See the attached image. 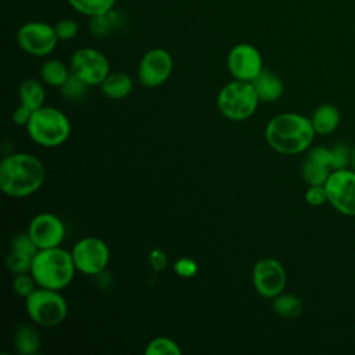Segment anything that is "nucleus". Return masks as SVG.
Returning a JSON list of instances; mask_svg holds the SVG:
<instances>
[{
  "mask_svg": "<svg viewBox=\"0 0 355 355\" xmlns=\"http://www.w3.org/2000/svg\"><path fill=\"white\" fill-rule=\"evenodd\" d=\"M351 148L345 143H336L333 147H330L331 151V169H344L349 168L351 162Z\"/></svg>",
  "mask_w": 355,
  "mask_h": 355,
  "instance_id": "cd10ccee",
  "label": "nucleus"
},
{
  "mask_svg": "<svg viewBox=\"0 0 355 355\" xmlns=\"http://www.w3.org/2000/svg\"><path fill=\"white\" fill-rule=\"evenodd\" d=\"M11 250L14 251H18V252H22L25 255H29V257H35L36 252L39 251L37 245L35 244V241L32 240V237L29 236V233H18L12 241H11Z\"/></svg>",
  "mask_w": 355,
  "mask_h": 355,
  "instance_id": "c756f323",
  "label": "nucleus"
},
{
  "mask_svg": "<svg viewBox=\"0 0 355 355\" xmlns=\"http://www.w3.org/2000/svg\"><path fill=\"white\" fill-rule=\"evenodd\" d=\"M305 202L312 207H320L327 202V193L324 184H315L308 186L305 194H304Z\"/></svg>",
  "mask_w": 355,
  "mask_h": 355,
  "instance_id": "2f4dec72",
  "label": "nucleus"
},
{
  "mask_svg": "<svg viewBox=\"0 0 355 355\" xmlns=\"http://www.w3.org/2000/svg\"><path fill=\"white\" fill-rule=\"evenodd\" d=\"M252 284L255 291L268 300L284 291L287 284L286 269L275 258H262L252 268Z\"/></svg>",
  "mask_w": 355,
  "mask_h": 355,
  "instance_id": "9b49d317",
  "label": "nucleus"
},
{
  "mask_svg": "<svg viewBox=\"0 0 355 355\" xmlns=\"http://www.w3.org/2000/svg\"><path fill=\"white\" fill-rule=\"evenodd\" d=\"M69 68L73 75L80 78L89 86H98L111 72L108 58L97 49L80 47L75 50L69 60Z\"/></svg>",
  "mask_w": 355,
  "mask_h": 355,
  "instance_id": "1a4fd4ad",
  "label": "nucleus"
},
{
  "mask_svg": "<svg viewBox=\"0 0 355 355\" xmlns=\"http://www.w3.org/2000/svg\"><path fill=\"white\" fill-rule=\"evenodd\" d=\"M144 354L146 355H180L182 349L179 344L169 337H155L147 344Z\"/></svg>",
  "mask_w": 355,
  "mask_h": 355,
  "instance_id": "393cba45",
  "label": "nucleus"
},
{
  "mask_svg": "<svg viewBox=\"0 0 355 355\" xmlns=\"http://www.w3.org/2000/svg\"><path fill=\"white\" fill-rule=\"evenodd\" d=\"M37 288V284L33 279V276L28 272V273H19L15 275L14 280H12V290L14 293L21 297V298H26L28 295H31L35 290Z\"/></svg>",
  "mask_w": 355,
  "mask_h": 355,
  "instance_id": "c85d7f7f",
  "label": "nucleus"
},
{
  "mask_svg": "<svg viewBox=\"0 0 355 355\" xmlns=\"http://www.w3.org/2000/svg\"><path fill=\"white\" fill-rule=\"evenodd\" d=\"M19 104L31 108L32 111L43 107L46 92L37 79H26L18 89Z\"/></svg>",
  "mask_w": 355,
  "mask_h": 355,
  "instance_id": "6ab92c4d",
  "label": "nucleus"
},
{
  "mask_svg": "<svg viewBox=\"0 0 355 355\" xmlns=\"http://www.w3.org/2000/svg\"><path fill=\"white\" fill-rule=\"evenodd\" d=\"M148 261H150V265L153 266V269L155 272H161L166 268L168 265V258H166V254L159 250V248H155L150 252V257H148Z\"/></svg>",
  "mask_w": 355,
  "mask_h": 355,
  "instance_id": "72a5a7b5",
  "label": "nucleus"
},
{
  "mask_svg": "<svg viewBox=\"0 0 355 355\" xmlns=\"http://www.w3.org/2000/svg\"><path fill=\"white\" fill-rule=\"evenodd\" d=\"M46 179L43 162L29 153H14L0 162V189L11 198L36 193Z\"/></svg>",
  "mask_w": 355,
  "mask_h": 355,
  "instance_id": "f257e3e1",
  "label": "nucleus"
},
{
  "mask_svg": "<svg viewBox=\"0 0 355 355\" xmlns=\"http://www.w3.org/2000/svg\"><path fill=\"white\" fill-rule=\"evenodd\" d=\"M25 309L29 319L43 327L61 324L68 315L67 300L58 290L37 287L25 298Z\"/></svg>",
  "mask_w": 355,
  "mask_h": 355,
  "instance_id": "423d86ee",
  "label": "nucleus"
},
{
  "mask_svg": "<svg viewBox=\"0 0 355 355\" xmlns=\"http://www.w3.org/2000/svg\"><path fill=\"white\" fill-rule=\"evenodd\" d=\"M226 65L234 79L252 82L262 71L263 61L259 50L250 43L233 46L227 54Z\"/></svg>",
  "mask_w": 355,
  "mask_h": 355,
  "instance_id": "ddd939ff",
  "label": "nucleus"
},
{
  "mask_svg": "<svg viewBox=\"0 0 355 355\" xmlns=\"http://www.w3.org/2000/svg\"><path fill=\"white\" fill-rule=\"evenodd\" d=\"M259 101L252 82L233 79L218 93L216 105L225 118L239 122L252 116Z\"/></svg>",
  "mask_w": 355,
  "mask_h": 355,
  "instance_id": "39448f33",
  "label": "nucleus"
},
{
  "mask_svg": "<svg viewBox=\"0 0 355 355\" xmlns=\"http://www.w3.org/2000/svg\"><path fill=\"white\" fill-rule=\"evenodd\" d=\"M28 135L33 143L42 147H58L71 135L69 118L58 108L43 105L33 111L26 125Z\"/></svg>",
  "mask_w": 355,
  "mask_h": 355,
  "instance_id": "20e7f679",
  "label": "nucleus"
},
{
  "mask_svg": "<svg viewBox=\"0 0 355 355\" xmlns=\"http://www.w3.org/2000/svg\"><path fill=\"white\" fill-rule=\"evenodd\" d=\"M105 97L111 100H122L128 97L133 89V80L126 72H110L100 85Z\"/></svg>",
  "mask_w": 355,
  "mask_h": 355,
  "instance_id": "f3484780",
  "label": "nucleus"
},
{
  "mask_svg": "<svg viewBox=\"0 0 355 355\" xmlns=\"http://www.w3.org/2000/svg\"><path fill=\"white\" fill-rule=\"evenodd\" d=\"M252 85L261 101L273 103L283 96L284 85L282 79L270 71H262L254 80Z\"/></svg>",
  "mask_w": 355,
  "mask_h": 355,
  "instance_id": "2eb2a0df",
  "label": "nucleus"
},
{
  "mask_svg": "<svg viewBox=\"0 0 355 355\" xmlns=\"http://www.w3.org/2000/svg\"><path fill=\"white\" fill-rule=\"evenodd\" d=\"M327 202L344 216H355V172L351 168L331 171L326 183Z\"/></svg>",
  "mask_w": 355,
  "mask_h": 355,
  "instance_id": "6e6552de",
  "label": "nucleus"
},
{
  "mask_svg": "<svg viewBox=\"0 0 355 355\" xmlns=\"http://www.w3.org/2000/svg\"><path fill=\"white\" fill-rule=\"evenodd\" d=\"M349 168L355 172V146L351 148V162H349Z\"/></svg>",
  "mask_w": 355,
  "mask_h": 355,
  "instance_id": "c9c22d12",
  "label": "nucleus"
},
{
  "mask_svg": "<svg viewBox=\"0 0 355 355\" xmlns=\"http://www.w3.org/2000/svg\"><path fill=\"white\" fill-rule=\"evenodd\" d=\"M315 136L311 118L298 112L279 114L265 128L269 147L284 155H295L309 150Z\"/></svg>",
  "mask_w": 355,
  "mask_h": 355,
  "instance_id": "f03ea898",
  "label": "nucleus"
},
{
  "mask_svg": "<svg viewBox=\"0 0 355 355\" xmlns=\"http://www.w3.org/2000/svg\"><path fill=\"white\" fill-rule=\"evenodd\" d=\"M54 29H55V33H57L58 39L65 42V40H72L78 35L79 25L72 18H62V19L55 22Z\"/></svg>",
  "mask_w": 355,
  "mask_h": 355,
  "instance_id": "7c9ffc66",
  "label": "nucleus"
},
{
  "mask_svg": "<svg viewBox=\"0 0 355 355\" xmlns=\"http://www.w3.org/2000/svg\"><path fill=\"white\" fill-rule=\"evenodd\" d=\"M87 89H89V85L71 72L68 79L60 87V92L65 98L71 101H76V100H80L87 93Z\"/></svg>",
  "mask_w": 355,
  "mask_h": 355,
  "instance_id": "a878e982",
  "label": "nucleus"
},
{
  "mask_svg": "<svg viewBox=\"0 0 355 355\" xmlns=\"http://www.w3.org/2000/svg\"><path fill=\"white\" fill-rule=\"evenodd\" d=\"M32 257L25 255L22 252L11 250L10 254L6 257V266L10 272L19 275V273H28L31 272L32 266Z\"/></svg>",
  "mask_w": 355,
  "mask_h": 355,
  "instance_id": "bb28decb",
  "label": "nucleus"
},
{
  "mask_svg": "<svg viewBox=\"0 0 355 355\" xmlns=\"http://www.w3.org/2000/svg\"><path fill=\"white\" fill-rule=\"evenodd\" d=\"M122 26V15L114 8L105 14L92 17L89 19V29L94 37H104L111 31Z\"/></svg>",
  "mask_w": 355,
  "mask_h": 355,
  "instance_id": "4be33fe9",
  "label": "nucleus"
},
{
  "mask_svg": "<svg viewBox=\"0 0 355 355\" xmlns=\"http://www.w3.org/2000/svg\"><path fill=\"white\" fill-rule=\"evenodd\" d=\"M54 25L43 21H29L17 31V43L22 51L35 57H44L54 51L58 43Z\"/></svg>",
  "mask_w": 355,
  "mask_h": 355,
  "instance_id": "0eeeda50",
  "label": "nucleus"
},
{
  "mask_svg": "<svg viewBox=\"0 0 355 355\" xmlns=\"http://www.w3.org/2000/svg\"><path fill=\"white\" fill-rule=\"evenodd\" d=\"M14 345L18 354L33 355L40 349V336L32 324L21 323L14 331Z\"/></svg>",
  "mask_w": 355,
  "mask_h": 355,
  "instance_id": "a211bd4d",
  "label": "nucleus"
},
{
  "mask_svg": "<svg viewBox=\"0 0 355 355\" xmlns=\"http://www.w3.org/2000/svg\"><path fill=\"white\" fill-rule=\"evenodd\" d=\"M69 75H71V68H68L61 60H57V58L47 60L40 67L42 80L51 87L60 89Z\"/></svg>",
  "mask_w": 355,
  "mask_h": 355,
  "instance_id": "aec40b11",
  "label": "nucleus"
},
{
  "mask_svg": "<svg viewBox=\"0 0 355 355\" xmlns=\"http://www.w3.org/2000/svg\"><path fill=\"white\" fill-rule=\"evenodd\" d=\"M340 121H341L340 111L333 104L319 105L311 116V122L315 129V133L319 136H327L333 133L338 128Z\"/></svg>",
  "mask_w": 355,
  "mask_h": 355,
  "instance_id": "dca6fc26",
  "label": "nucleus"
},
{
  "mask_svg": "<svg viewBox=\"0 0 355 355\" xmlns=\"http://www.w3.org/2000/svg\"><path fill=\"white\" fill-rule=\"evenodd\" d=\"M26 232L39 250L60 247L65 239L64 222L51 212H42L33 216Z\"/></svg>",
  "mask_w": 355,
  "mask_h": 355,
  "instance_id": "4468645a",
  "label": "nucleus"
},
{
  "mask_svg": "<svg viewBox=\"0 0 355 355\" xmlns=\"http://www.w3.org/2000/svg\"><path fill=\"white\" fill-rule=\"evenodd\" d=\"M71 254L76 270L89 276L100 275L110 262V248L98 237L80 239L75 243Z\"/></svg>",
  "mask_w": 355,
  "mask_h": 355,
  "instance_id": "9d476101",
  "label": "nucleus"
},
{
  "mask_svg": "<svg viewBox=\"0 0 355 355\" xmlns=\"http://www.w3.org/2000/svg\"><path fill=\"white\" fill-rule=\"evenodd\" d=\"M173 270L178 276L189 279V277H193L197 273V263L191 258L183 257V258H179L173 263Z\"/></svg>",
  "mask_w": 355,
  "mask_h": 355,
  "instance_id": "473e14b6",
  "label": "nucleus"
},
{
  "mask_svg": "<svg viewBox=\"0 0 355 355\" xmlns=\"http://www.w3.org/2000/svg\"><path fill=\"white\" fill-rule=\"evenodd\" d=\"M331 168L327 165L318 164L315 161H311L305 158L302 166H301V175L304 182L308 186H315V184H324L327 178L331 173Z\"/></svg>",
  "mask_w": 355,
  "mask_h": 355,
  "instance_id": "b1692460",
  "label": "nucleus"
},
{
  "mask_svg": "<svg viewBox=\"0 0 355 355\" xmlns=\"http://www.w3.org/2000/svg\"><path fill=\"white\" fill-rule=\"evenodd\" d=\"M76 12L89 18L111 11L116 0H67Z\"/></svg>",
  "mask_w": 355,
  "mask_h": 355,
  "instance_id": "5701e85b",
  "label": "nucleus"
},
{
  "mask_svg": "<svg viewBox=\"0 0 355 355\" xmlns=\"http://www.w3.org/2000/svg\"><path fill=\"white\" fill-rule=\"evenodd\" d=\"M33 111L22 104H19L14 111H12V121L17 126H26L28 122L31 121V116H32Z\"/></svg>",
  "mask_w": 355,
  "mask_h": 355,
  "instance_id": "f704fd0d",
  "label": "nucleus"
},
{
  "mask_svg": "<svg viewBox=\"0 0 355 355\" xmlns=\"http://www.w3.org/2000/svg\"><path fill=\"white\" fill-rule=\"evenodd\" d=\"M75 263L72 254L61 247L39 250L32 259L31 275L37 287L62 290L73 279Z\"/></svg>",
  "mask_w": 355,
  "mask_h": 355,
  "instance_id": "7ed1b4c3",
  "label": "nucleus"
},
{
  "mask_svg": "<svg viewBox=\"0 0 355 355\" xmlns=\"http://www.w3.org/2000/svg\"><path fill=\"white\" fill-rule=\"evenodd\" d=\"M272 308L273 311L286 319H294L302 315L304 312V302L300 297L294 294L280 293L272 300Z\"/></svg>",
  "mask_w": 355,
  "mask_h": 355,
  "instance_id": "412c9836",
  "label": "nucleus"
},
{
  "mask_svg": "<svg viewBox=\"0 0 355 355\" xmlns=\"http://www.w3.org/2000/svg\"><path fill=\"white\" fill-rule=\"evenodd\" d=\"M173 69V60L168 50L162 47L150 49L143 54L137 67L140 83L148 89L164 85Z\"/></svg>",
  "mask_w": 355,
  "mask_h": 355,
  "instance_id": "f8f14e48",
  "label": "nucleus"
}]
</instances>
